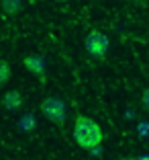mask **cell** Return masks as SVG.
<instances>
[{
  "instance_id": "1",
  "label": "cell",
  "mask_w": 149,
  "mask_h": 160,
  "mask_svg": "<svg viewBox=\"0 0 149 160\" xmlns=\"http://www.w3.org/2000/svg\"><path fill=\"white\" fill-rule=\"evenodd\" d=\"M74 140L80 148L84 150H94L102 144L104 140V133L100 129L96 121L88 115H78L74 121Z\"/></svg>"
},
{
  "instance_id": "2",
  "label": "cell",
  "mask_w": 149,
  "mask_h": 160,
  "mask_svg": "<svg viewBox=\"0 0 149 160\" xmlns=\"http://www.w3.org/2000/svg\"><path fill=\"white\" fill-rule=\"evenodd\" d=\"M41 113L45 115V119H49L55 125H63L65 117H68V107L59 97H47L41 101Z\"/></svg>"
},
{
  "instance_id": "3",
  "label": "cell",
  "mask_w": 149,
  "mask_h": 160,
  "mask_svg": "<svg viewBox=\"0 0 149 160\" xmlns=\"http://www.w3.org/2000/svg\"><path fill=\"white\" fill-rule=\"evenodd\" d=\"M84 47L86 52L94 58H104L108 53V47H110V39L106 37L100 31H90L84 39Z\"/></svg>"
},
{
  "instance_id": "4",
  "label": "cell",
  "mask_w": 149,
  "mask_h": 160,
  "mask_svg": "<svg viewBox=\"0 0 149 160\" xmlns=\"http://www.w3.org/2000/svg\"><path fill=\"white\" fill-rule=\"evenodd\" d=\"M25 99L23 94L19 92V90H8V92H4V97H2V107L6 109V111H19L21 107H23Z\"/></svg>"
},
{
  "instance_id": "5",
  "label": "cell",
  "mask_w": 149,
  "mask_h": 160,
  "mask_svg": "<svg viewBox=\"0 0 149 160\" xmlns=\"http://www.w3.org/2000/svg\"><path fill=\"white\" fill-rule=\"evenodd\" d=\"M23 66L27 68L29 72L37 74V76L45 74V62H43V58H39V56H27V58H23Z\"/></svg>"
},
{
  "instance_id": "6",
  "label": "cell",
  "mask_w": 149,
  "mask_h": 160,
  "mask_svg": "<svg viewBox=\"0 0 149 160\" xmlns=\"http://www.w3.org/2000/svg\"><path fill=\"white\" fill-rule=\"evenodd\" d=\"M23 8V0H2V10L6 14H16Z\"/></svg>"
},
{
  "instance_id": "7",
  "label": "cell",
  "mask_w": 149,
  "mask_h": 160,
  "mask_svg": "<svg viewBox=\"0 0 149 160\" xmlns=\"http://www.w3.org/2000/svg\"><path fill=\"white\" fill-rule=\"evenodd\" d=\"M12 76V68L6 60H0V86H4Z\"/></svg>"
},
{
  "instance_id": "8",
  "label": "cell",
  "mask_w": 149,
  "mask_h": 160,
  "mask_svg": "<svg viewBox=\"0 0 149 160\" xmlns=\"http://www.w3.org/2000/svg\"><path fill=\"white\" fill-rule=\"evenodd\" d=\"M21 125H23V129H25V132H31V129H33V125H35V121H33V117H29V115H27V117H25L23 121H21Z\"/></svg>"
},
{
  "instance_id": "9",
  "label": "cell",
  "mask_w": 149,
  "mask_h": 160,
  "mask_svg": "<svg viewBox=\"0 0 149 160\" xmlns=\"http://www.w3.org/2000/svg\"><path fill=\"white\" fill-rule=\"evenodd\" d=\"M141 103H143V107L149 111V88L143 90V94H141Z\"/></svg>"
},
{
  "instance_id": "10",
  "label": "cell",
  "mask_w": 149,
  "mask_h": 160,
  "mask_svg": "<svg viewBox=\"0 0 149 160\" xmlns=\"http://www.w3.org/2000/svg\"><path fill=\"white\" fill-rule=\"evenodd\" d=\"M139 160H149V156H141V158Z\"/></svg>"
},
{
  "instance_id": "11",
  "label": "cell",
  "mask_w": 149,
  "mask_h": 160,
  "mask_svg": "<svg viewBox=\"0 0 149 160\" xmlns=\"http://www.w3.org/2000/svg\"><path fill=\"white\" fill-rule=\"evenodd\" d=\"M55 2H68V0H55Z\"/></svg>"
}]
</instances>
